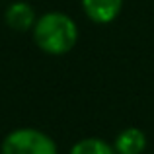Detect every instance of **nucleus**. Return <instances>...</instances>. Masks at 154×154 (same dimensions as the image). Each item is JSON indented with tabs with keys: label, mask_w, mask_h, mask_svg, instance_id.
Here are the masks:
<instances>
[{
	"label": "nucleus",
	"mask_w": 154,
	"mask_h": 154,
	"mask_svg": "<svg viewBox=\"0 0 154 154\" xmlns=\"http://www.w3.org/2000/svg\"><path fill=\"white\" fill-rule=\"evenodd\" d=\"M33 43L39 47L45 55H66L68 51L74 49L78 43V26L68 14L59 10L45 12L37 18L33 29Z\"/></svg>",
	"instance_id": "f257e3e1"
},
{
	"label": "nucleus",
	"mask_w": 154,
	"mask_h": 154,
	"mask_svg": "<svg viewBox=\"0 0 154 154\" xmlns=\"http://www.w3.org/2000/svg\"><path fill=\"white\" fill-rule=\"evenodd\" d=\"M0 154H59V146L41 129L18 127L2 139Z\"/></svg>",
	"instance_id": "f03ea898"
},
{
	"label": "nucleus",
	"mask_w": 154,
	"mask_h": 154,
	"mask_svg": "<svg viewBox=\"0 0 154 154\" xmlns=\"http://www.w3.org/2000/svg\"><path fill=\"white\" fill-rule=\"evenodd\" d=\"M39 16L35 14V8L26 0H14L12 4H8L4 10V22L12 31H20L26 33L31 31L37 22Z\"/></svg>",
	"instance_id": "7ed1b4c3"
},
{
	"label": "nucleus",
	"mask_w": 154,
	"mask_h": 154,
	"mask_svg": "<svg viewBox=\"0 0 154 154\" xmlns=\"http://www.w3.org/2000/svg\"><path fill=\"white\" fill-rule=\"evenodd\" d=\"M80 6L90 22L105 26L119 18L123 10V0H80Z\"/></svg>",
	"instance_id": "20e7f679"
},
{
	"label": "nucleus",
	"mask_w": 154,
	"mask_h": 154,
	"mask_svg": "<svg viewBox=\"0 0 154 154\" xmlns=\"http://www.w3.org/2000/svg\"><path fill=\"white\" fill-rule=\"evenodd\" d=\"M115 154H144L146 150V135L139 127H127L117 133L113 139Z\"/></svg>",
	"instance_id": "39448f33"
},
{
	"label": "nucleus",
	"mask_w": 154,
	"mask_h": 154,
	"mask_svg": "<svg viewBox=\"0 0 154 154\" xmlns=\"http://www.w3.org/2000/svg\"><path fill=\"white\" fill-rule=\"evenodd\" d=\"M68 154H115L111 143L100 137H84L70 146Z\"/></svg>",
	"instance_id": "423d86ee"
}]
</instances>
